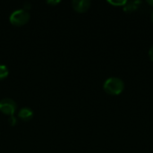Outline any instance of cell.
<instances>
[{
	"label": "cell",
	"instance_id": "cell-1",
	"mask_svg": "<svg viewBox=\"0 0 153 153\" xmlns=\"http://www.w3.org/2000/svg\"><path fill=\"white\" fill-rule=\"evenodd\" d=\"M103 89L109 95H119L125 90V83L120 78L110 77L105 81Z\"/></svg>",
	"mask_w": 153,
	"mask_h": 153
},
{
	"label": "cell",
	"instance_id": "cell-2",
	"mask_svg": "<svg viewBox=\"0 0 153 153\" xmlns=\"http://www.w3.org/2000/svg\"><path fill=\"white\" fill-rule=\"evenodd\" d=\"M9 20L12 24L15 26H22L29 22L30 13L26 9H17L10 14Z\"/></svg>",
	"mask_w": 153,
	"mask_h": 153
},
{
	"label": "cell",
	"instance_id": "cell-3",
	"mask_svg": "<svg viewBox=\"0 0 153 153\" xmlns=\"http://www.w3.org/2000/svg\"><path fill=\"white\" fill-rule=\"evenodd\" d=\"M17 108V104L14 100L9 98H5L0 100V111L8 116H13Z\"/></svg>",
	"mask_w": 153,
	"mask_h": 153
},
{
	"label": "cell",
	"instance_id": "cell-4",
	"mask_svg": "<svg viewBox=\"0 0 153 153\" xmlns=\"http://www.w3.org/2000/svg\"><path fill=\"white\" fill-rule=\"evenodd\" d=\"M91 1L90 0H74L72 2V5L75 11L78 13H84L91 7Z\"/></svg>",
	"mask_w": 153,
	"mask_h": 153
},
{
	"label": "cell",
	"instance_id": "cell-5",
	"mask_svg": "<svg viewBox=\"0 0 153 153\" xmlns=\"http://www.w3.org/2000/svg\"><path fill=\"white\" fill-rule=\"evenodd\" d=\"M18 117L25 122L30 121L33 117V110L30 108L24 107L20 109V111L18 113Z\"/></svg>",
	"mask_w": 153,
	"mask_h": 153
},
{
	"label": "cell",
	"instance_id": "cell-6",
	"mask_svg": "<svg viewBox=\"0 0 153 153\" xmlns=\"http://www.w3.org/2000/svg\"><path fill=\"white\" fill-rule=\"evenodd\" d=\"M141 4V1H127L126 4L123 6L124 11L127 13L135 11L138 8V4Z\"/></svg>",
	"mask_w": 153,
	"mask_h": 153
},
{
	"label": "cell",
	"instance_id": "cell-7",
	"mask_svg": "<svg viewBox=\"0 0 153 153\" xmlns=\"http://www.w3.org/2000/svg\"><path fill=\"white\" fill-rule=\"evenodd\" d=\"M8 74H9L8 68L4 65H0V80H3L5 77H7Z\"/></svg>",
	"mask_w": 153,
	"mask_h": 153
},
{
	"label": "cell",
	"instance_id": "cell-8",
	"mask_svg": "<svg viewBox=\"0 0 153 153\" xmlns=\"http://www.w3.org/2000/svg\"><path fill=\"white\" fill-rule=\"evenodd\" d=\"M126 0H112V1H108L109 4H111L112 5L115 6H124L126 4Z\"/></svg>",
	"mask_w": 153,
	"mask_h": 153
},
{
	"label": "cell",
	"instance_id": "cell-9",
	"mask_svg": "<svg viewBox=\"0 0 153 153\" xmlns=\"http://www.w3.org/2000/svg\"><path fill=\"white\" fill-rule=\"evenodd\" d=\"M8 121H9L10 126H15L17 124V119H16V117L14 116H11Z\"/></svg>",
	"mask_w": 153,
	"mask_h": 153
},
{
	"label": "cell",
	"instance_id": "cell-10",
	"mask_svg": "<svg viewBox=\"0 0 153 153\" xmlns=\"http://www.w3.org/2000/svg\"><path fill=\"white\" fill-rule=\"evenodd\" d=\"M149 56H150V58L153 61V46L151 47V48L149 50Z\"/></svg>",
	"mask_w": 153,
	"mask_h": 153
},
{
	"label": "cell",
	"instance_id": "cell-11",
	"mask_svg": "<svg viewBox=\"0 0 153 153\" xmlns=\"http://www.w3.org/2000/svg\"><path fill=\"white\" fill-rule=\"evenodd\" d=\"M47 3H48V4H56L60 3V1H59V0H56V1H52V0H50V1H47Z\"/></svg>",
	"mask_w": 153,
	"mask_h": 153
},
{
	"label": "cell",
	"instance_id": "cell-12",
	"mask_svg": "<svg viewBox=\"0 0 153 153\" xmlns=\"http://www.w3.org/2000/svg\"><path fill=\"white\" fill-rule=\"evenodd\" d=\"M24 7H25L26 9H29V8H30V3H29V2H26V3H25V5H24Z\"/></svg>",
	"mask_w": 153,
	"mask_h": 153
},
{
	"label": "cell",
	"instance_id": "cell-13",
	"mask_svg": "<svg viewBox=\"0 0 153 153\" xmlns=\"http://www.w3.org/2000/svg\"><path fill=\"white\" fill-rule=\"evenodd\" d=\"M147 2H148V4H151V5L153 7V0H149V1H147Z\"/></svg>",
	"mask_w": 153,
	"mask_h": 153
},
{
	"label": "cell",
	"instance_id": "cell-14",
	"mask_svg": "<svg viewBox=\"0 0 153 153\" xmlns=\"http://www.w3.org/2000/svg\"><path fill=\"white\" fill-rule=\"evenodd\" d=\"M152 22H153V12H152Z\"/></svg>",
	"mask_w": 153,
	"mask_h": 153
}]
</instances>
